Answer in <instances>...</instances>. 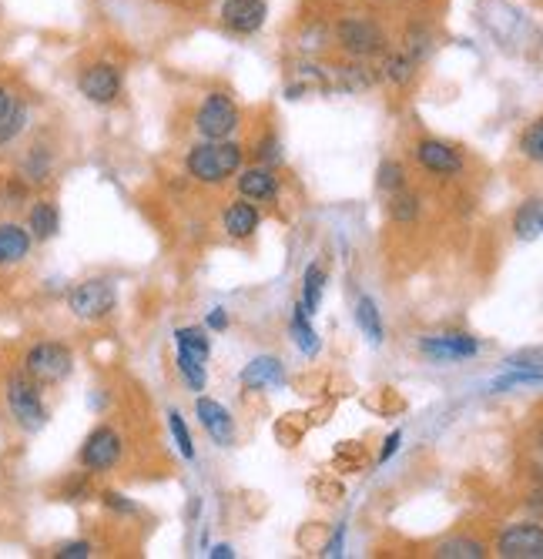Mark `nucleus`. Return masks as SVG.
Instances as JSON below:
<instances>
[{"label":"nucleus","instance_id":"nucleus-1","mask_svg":"<svg viewBox=\"0 0 543 559\" xmlns=\"http://www.w3.org/2000/svg\"><path fill=\"white\" fill-rule=\"evenodd\" d=\"M242 161H245V148L238 141H198L188 148L185 154V171L188 178L198 181V185H208V188H218L225 185V181H232L238 171H242Z\"/></svg>","mask_w":543,"mask_h":559},{"label":"nucleus","instance_id":"nucleus-2","mask_svg":"<svg viewBox=\"0 0 543 559\" xmlns=\"http://www.w3.org/2000/svg\"><path fill=\"white\" fill-rule=\"evenodd\" d=\"M242 128V108L228 91H208L195 108V131L205 141H228Z\"/></svg>","mask_w":543,"mask_h":559},{"label":"nucleus","instance_id":"nucleus-3","mask_svg":"<svg viewBox=\"0 0 543 559\" xmlns=\"http://www.w3.org/2000/svg\"><path fill=\"white\" fill-rule=\"evenodd\" d=\"M7 409L24 432H41L47 426V406L41 399V382H34L24 369L7 379Z\"/></svg>","mask_w":543,"mask_h":559},{"label":"nucleus","instance_id":"nucleus-4","mask_svg":"<svg viewBox=\"0 0 543 559\" xmlns=\"http://www.w3.org/2000/svg\"><path fill=\"white\" fill-rule=\"evenodd\" d=\"M24 372L41 385H61L74 372V352L61 342H37L24 355Z\"/></svg>","mask_w":543,"mask_h":559},{"label":"nucleus","instance_id":"nucleus-5","mask_svg":"<svg viewBox=\"0 0 543 559\" xmlns=\"http://www.w3.org/2000/svg\"><path fill=\"white\" fill-rule=\"evenodd\" d=\"M118 305V288L108 278H84L68 292V308L81 322H101Z\"/></svg>","mask_w":543,"mask_h":559},{"label":"nucleus","instance_id":"nucleus-6","mask_svg":"<svg viewBox=\"0 0 543 559\" xmlns=\"http://www.w3.org/2000/svg\"><path fill=\"white\" fill-rule=\"evenodd\" d=\"M336 44L356 61H369V57L386 51V34L369 17H342L336 24Z\"/></svg>","mask_w":543,"mask_h":559},{"label":"nucleus","instance_id":"nucleus-7","mask_svg":"<svg viewBox=\"0 0 543 559\" xmlns=\"http://www.w3.org/2000/svg\"><path fill=\"white\" fill-rule=\"evenodd\" d=\"M125 456V439L114 426H98L88 432V439L81 442L78 462L88 472H111Z\"/></svg>","mask_w":543,"mask_h":559},{"label":"nucleus","instance_id":"nucleus-8","mask_svg":"<svg viewBox=\"0 0 543 559\" xmlns=\"http://www.w3.org/2000/svg\"><path fill=\"white\" fill-rule=\"evenodd\" d=\"M121 71L108 61H94L78 74V91L81 98H88L91 104H114L121 98Z\"/></svg>","mask_w":543,"mask_h":559},{"label":"nucleus","instance_id":"nucleus-9","mask_svg":"<svg viewBox=\"0 0 543 559\" xmlns=\"http://www.w3.org/2000/svg\"><path fill=\"white\" fill-rule=\"evenodd\" d=\"M269 21V4L265 0H225L222 4V27L238 37L259 34Z\"/></svg>","mask_w":543,"mask_h":559},{"label":"nucleus","instance_id":"nucleus-10","mask_svg":"<svg viewBox=\"0 0 543 559\" xmlns=\"http://www.w3.org/2000/svg\"><path fill=\"white\" fill-rule=\"evenodd\" d=\"M543 526L540 523H513L497 536V553L507 559H540Z\"/></svg>","mask_w":543,"mask_h":559},{"label":"nucleus","instance_id":"nucleus-11","mask_svg":"<svg viewBox=\"0 0 543 559\" xmlns=\"http://www.w3.org/2000/svg\"><path fill=\"white\" fill-rule=\"evenodd\" d=\"M195 416H198V426L208 432V439H212L215 446H222V449L235 446V419H232V412L222 406V402L208 399V395H198V399H195Z\"/></svg>","mask_w":543,"mask_h":559},{"label":"nucleus","instance_id":"nucleus-12","mask_svg":"<svg viewBox=\"0 0 543 559\" xmlns=\"http://www.w3.org/2000/svg\"><path fill=\"white\" fill-rule=\"evenodd\" d=\"M419 352L430 355L436 362H460V359H473L480 352V342L466 332H443V335H426L419 339Z\"/></svg>","mask_w":543,"mask_h":559},{"label":"nucleus","instance_id":"nucleus-13","mask_svg":"<svg viewBox=\"0 0 543 559\" xmlns=\"http://www.w3.org/2000/svg\"><path fill=\"white\" fill-rule=\"evenodd\" d=\"M235 185H238V195L249 198L252 205H272V201L279 198V175H275V168L269 165L242 168L235 175Z\"/></svg>","mask_w":543,"mask_h":559},{"label":"nucleus","instance_id":"nucleus-14","mask_svg":"<svg viewBox=\"0 0 543 559\" xmlns=\"http://www.w3.org/2000/svg\"><path fill=\"white\" fill-rule=\"evenodd\" d=\"M413 158L419 161V168L433 171V175H443V178L460 175V171H463V158H460V151L450 148V144H446V141H436V138L419 141L416 148H413Z\"/></svg>","mask_w":543,"mask_h":559},{"label":"nucleus","instance_id":"nucleus-15","mask_svg":"<svg viewBox=\"0 0 543 559\" xmlns=\"http://www.w3.org/2000/svg\"><path fill=\"white\" fill-rule=\"evenodd\" d=\"M262 225V211L252 205L249 198H235L228 201L225 211H222V228L228 238H235V242H245V238H252L255 231Z\"/></svg>","mask_w":543,"mask_h":559},{"label":"nucleus","instance_id":"nucleus-16","mask_svg":"<svg viewBox=\"0 0 543 559\" xmlns=\"http://www.w3.org/2000/svg\"><path fill=\"white\" fill-rule=\"evenodd\" d=\"M242 385L249 392L259 389H282L285 385V365L275 355H259L242 369Z\"/></svg>","mask_w":543,"mask_h":559},{"label":"nucleus","instance_id":"nucleus-17","mask_svg":"<svg viewBox=\"0 0 543 559\" xmlns=\"http://www.w3.org/2000/svg\"><path fill=\"white\" fill-rule=\"evenodd\" d=\"M31 231L24 225H17V221H4L0 225V268H14L21 265L27 255H31Z\"/></svg>","mask_w":543,"mask_h":559},{"label":"nucleus","instance_id":"nucleus-18","mask_svg":"<svg viewBox=\"0 0 543 559\" xmlns=\"http://www.w3.org/2000/svg\"><path fill=\"white\" fill-rule=\"evenodd\" d=\"M54 175V151L47 148V144H31V148L24 151V158H21V178L27 181L31 188H41L47 185Z\"/></svg>","mask_w":543,"mask_h":559},{"label":"nucleus","instance_id":"nucleus-19","mask_svg":"<svg viewBox=\"0 0 543 559\" xmlns=\"http://www.w3.org/2000/svg\"><path fill=\"white\" fill-rule=\"evenodd\" d=\"M27 231H31L34 242H51L61 231V211H57L51 198H41L31 205V211H27Z\"/></svg>","mask_w":543,"mask_h":559},{"label":"nucleus","instance_id":"nucleus-20","mask_svg":"<svg viewBox=\"0 0 543 559\" xmlns=\"http://www.w3.org/2000/svg\"><path fill=\"white\" fill-rule=\"evenodd\" d=\"M373 84H376V74H373V67H366V64H346V67H332L329 71V88H336V91L359 94V91L373 88Z\"/></svg>","mask_w":543,"mask_h":559},{"label":"nucleus","instance_id":"nucleus-21","mask_svg":"<svg viewBox=\"0 0 543 559\" xmlns=\"http://www.w3.org/2000/svg\"><path fill=\"white\" fill-rule=\"evenodd\" d=\"M175 349H178V355H188V359L208 365V359H212V339H208V329H202V325H185V329H178Z\"/></svg>","mask_w":543,"mask_h":559},{"label":"nucleus","instance_id":"nucleus-22","mask_svg":"<svg viewBox=\"0 0 543 559\" xmlns=\"http://www.w3.org/2000/svg\"><path fill=\"white\" fill-rule=\"evenodd\" d=\"M513 231L520 242H537L543 235V198H527L513 215Z\"/></svg>","mask_w":543,"mask_h":559},{"label":"nucleus","instance_id":"nucleus-23","mask_svg":"<svg viewBox=\"0 0 543 559\" xmlns=\"http://www.w3.org/2000/svg\"><path fill=\"white\" fill-rule=\"evenodd\" d=\"M309 312H306V305H295L292 308V318H289V332H292V339H295V345H299V352L302 355H319V335H316V329H312V322H309Z\"/></svg>","mask_w":543,"mask_h":559},{"label":"nucleus","instance_id":"nucleus-24","mask_svg":"<svg viewBox=\"0 0 543 559\" xmlns=\"http://www.w3.org/2000/svg\"><path fill=\"white\" fill-rule=\"evenodd\" d=\"M356 325L362 329V335L369 339V345H383L386 329H383V315H379L376 302L369 295H362L356 302Z\"/></svg>","mask_w":543,"mask_h":559},{"label":"nucleus","instance_id":"nucleus-25","mask_svg":"<svg viewBox=\"0 0 543 559\" xmlns=\"http://www.w3.org/2000/svg\"><path fill=\"white\" fill-rule=\"evenodd\" d=\"M433 556H440V559H483L487 556V546H483L480 539H470V536H453V539H443V543L433 549Z\"/></svg>","mask_w":543,"mask_h":559},{"label":"nucleus","instance_id":"nucleus-26","mask_svg":"<svg viewBox=\"0 0 543 559\" xmlns=\"http://www.w3.org/2000/svg\"><path fill=\"white\" fill-rule=\"evenodd\" d=\"M309 416H299V412H289V416H282L279 422H275V439H279V446L285 449H295L302 442V436H306L309 429Z\"/></svg>","mask_w":543,"mask_h":559},{"label":"nucleus","instance_id":"nucleus-27","mask_svg":"<svg viewBox=\"0 0 543 559\" xmlns=\"http://www.w3.org/2000/svg\"><path fill=\"white\" fill-rule=\"evenodd\" d=\"M322 288H326V272H322V265H309L306 275H302V305H306L309 315L319 312Z\"/></svg>","mask_w":543,"mask_h":559},{"label":"nucleus","instance_id":"nucleus-28","mask_svg":"<svg viewBox=\"0 0 543 559\" xmlns=\"http://www.w3.org/2000/svg\"><path fill=\"white\" fill-rule=\"evenodd\" d=\"M24 128H27V104L17 98L11 104V111L0 118V148H4V144H14L24 134Z\"/></svg>","mask_w":543,"mask_h":559},{"label":"nucleus","instance_id":"nucleus-29","mask_svg":"<svg viewBox=\"0 0 543 559\" xmlns=\"http://www.w3.org/2000/svg\"><path fill=\"white\" fill-rule=\"evenodd\" d=\"M413 74H416V61L406 51L389 54L386 61H383V77H386L389 84H396V88H403V84L413 81Z\"/></svg>","mask_w":543,"mask_h":559},{"label":"nucleus","instance_id":"nucleus-30","mask_svg":"<svg viewBox=\"0 0 543 559\" xmlns=\"http://www.w3.org/2000/svg\"><path fill=\"white\" fill-rule=\"evenodd\" d=\"M389 215H393V221H403V225H409V221H416L419 215V198L409 195V191H393L389 195Z\"/></svg>","mask_w":543,"mask_h":559},{"label":"nucleus","instance_id":"nucleus-31","mask_svg":"<svg viewBox=\"0 0 543 559\" xmlns=\"http://www.w3.org/2000/svg\"><path fill=\"white\" fill-rule=\"evenodd\" d=\"M517 385H543V369H510L490 385V392H507L517 389Z\"/></svg>","mask_w":543,"mask_h":559},{"label":"nucleus","instance_id":"nucleus-32","mask_svg":"<svg viewBox=\"0 0 543 559\" xmlns=\"http://www.w3.org/2000/svg\"><path fill=\"white\" fill-rule=\"evenodd\" d=\"M520 151H523V158H527V161H533V165L543 168V118H537L527 131H523Z\"/></svg>","mask_w":543,"mask_h":559},{"label":"nucleus","instance_id":"nucleus-33","mask_svg":"<svg viewBox=\"0 0 543 559\" xmlns=\"http://www.w3.org/2000/svg\"><path fill=\"white\" fill-rule=\"evenodd\" d=\"M376 185H379V191H386V195L403 191L406 188V168L399 165V161H383L379 171H376Z\"/></svg>","mask_w":543,"mask_h":559},{"label":"nucleus","instance_id":"nucleus-34","mask_svg":"<svg viewBox=\"0 0 543 559\" xmlns=\"http://www.w3.org/2000/svg\"><path fill=\"white\" fill-rule=\"evenodd\" d=\"M168 429H171V436H175V442H178L181 459H195V442H192V432H188L185 419H181V412H178V409H171V412H168Z\"/></svg>","mask_w":543,"mask_h":559},{"label":"nucleus","instance_id":"nucleus-35","mask_svg":"<svg viewBox=\"0 0 543 559\" xmlns=\"http://www.w3.org/2000/svg\"><path fill=\"white\" fill-rule=\"evenodd\" d=\"M255 158H259V165H279L282 161V141H279V134H272V131H265L259 141H255Z\"/></svg>","mask_w":543,"mask_h":559},{"label":"nucleus","instance_id":"nucleus-36","mask_svg":"<svg viewBox=\"0 0 543 559\" xmlns=\"http://www.w3.org/2000/svg\"><path fill=\"white\" fill-rule=\"evenodd\" d=\"M178 372H181V379L188 382V389H195V392H202V389H205V382H208V369H205L202 362L188 359V355H178Z\"/></svg>","mask_w":543,"mask_h":559},{"label":"nucleus","instance_id":"nucleus-37","mask_svg":"<svg viewBox=\"0 0 543 559\" xmlns=\"http://www.w3.org/2000/svg\"><path fill=\"white\" fill-rule=\"evenodd\" d=\"M27 195H31V185H27L21 175L11 178L4 188H0V201H4V208H21L27 201Z\"/></svg>","mask_w":543,"mask_h":559},{"label":"nucleus","instance_id":"nucleus-38","mask_svg":"<svg viewBox=\"0 0 543 559\" xmlns=\"http://www.w3.org/2000/svg\"><path fill=\"white\" fill-rule=\"evenodd\" d=\"M101 503H104V509H111V513H118V516H138L141 513L138 503H131L125 493H114V489L101 493Z\"/></svg>","mask_w":543,"mask_h":559},{"label":"nucleus","instance_id":"nucleus-39","mask_svg":"<svg viewBox=\"0 0 543 559\" xmlns=\"http://www.w3.org/2000/svg\"><path fill=\"white\" fill-rule=\"evenodd\" d=\"M336 462L342 469H359L362 462H366V452H362L359 442H342L336 449Z\"/></svg>","mask_w":543,"mask_h":559},{"label":"nucleus","instance_id":"nucleus-40","mask_svg":"<svg viewBox=\"0 0 543 559\" xmlns=\"http://www.w3.org/2000/svg\"><path fill=\"white\" fill-rule=\"evenodd\" d=\"M94 553V546L88 543V539H74V543H64L57 546V559H88Z\"/></svg>","mask_w":543,"mask_h":559},{"label":"nucleus","instance_id":"nucleus-41","mask_svg":"<svg viewBox=\"0 0 543 559\" xmlns=\"http://www.w3.org/2000/svg\"><path fill=\"white\" fill-rule=\"evenodd\" d=\"M91 496V483H88V476H74L68 486H64V499L68 503H84V499Z\"/></svg>","mask_w":543,"mask_h":559},{"label":"nucleus","instance_id":"nucleus-42","mask_svg":"<svg viewBox=\"0 0 543 559\" xmlns=\"http://www.w3.org/2000/svg\"><path fill=\"white\" fill-rule=\"evenodd\" d=\"M322 536H326V533H322V526H319V523H309V526L299 533V546H302V549H309L312 543H316V546L322 549V543H326V539H322Z\"/></svg>","mask_w":543,"mask_h":559},{"label":"nucleus","instance_id":"nucleus-43","mask_svg":"<svg viewBox=\"0 0 543 559\" xmlns=\"http://www.w3.org/2000/svg\"><path fill=\"white\" fill-rule=\"evenodd\" d=\"M342 539H346V526H339L329 543H322L319 556H342Z\"/></svg>","mask_w":543,"mask_h":559},{"label":"nucleus","instance_id":"nucleus-44","mask_svg":"<svg viewBox=\"0 0 543 559\" xmlns=\"http://www.w3.org/2000/svg\"><path fill=\"white\" fill-rule=\"evenodd\" d=\"M205 329L208 332H225L228 329V312H225V308H212V312H208Z\"/></svg>","mask_w":543,"mask_h":559},{"label":"nucleus","instance_id":"nucleus-45","mask_svg":"<svg viewBox=\"0 0 543 559\" xmlns=\"http://www.w3.org/2000/svg\"><path fill=\"white\" fill-rule=\"evenodd\" d=\"M316 493L322 503H336V499L342 496V486L339 483H329V479H322V483H316Z\"/></svg>","mask_w":543,"mask_h":559},{"label":"nucleus","instance_id":"nucleus-46","mask_svg":"<svg viewBox=\"0 0 543 559\" xmlns=\"http://www.w3.org/2000/svg\"><path fill=\"white\" fill-rule=\"evenodd\" d=\"M527 509H530V513L537 516V519H543V479L530 489V496H527Z\"/></svg>","mask_w":543,"mask_h":559},{"label":"nucleus","instance_id":"nucleus-47","mask_svg":"<svg viewBox=\"0 0 543 559\" xmlns=\"http://www.w3.org/2000/svg\"><path fill=\"white\" fill-rule=\"evenodd\" d=\"M399 442H403V432H393V436H386L383 452H379V462H386L389 456H393V452L399 449Z\"/></svg>","mask_w":543,"mask_h":559},{"label":"nucleus","instance_id":"nucleus-48","mask_svg":"<svg viewBox=\"0 0 543 559\" xmlns=\"http://www.w3.org/2000/svg\"><path fill=\"white\" fill-rule=\"evenodd\" d=\"M17 98H14V91L7 88V84H0V118H4L7 111H11V104H14Z\"/></svg>","mask_w":543,"mask_h":559},{"label":"nucleus","instance_id":"nucleus-49","mask_svg":"<svg viewBox=\"0 0 543 559\" xmlns=\"http://www.w3.org/2000/svg\"><path fill=\"white\" fill-rule=\"evenodd\" d=\"M208 556H212V559H232V556H235V549L228 546V543H218Z\"/></svg>","mask_w":543,"mask_h":559},{"label":"nucleus","instance_id":"nucleus-50","mask_svg":"<svg viewBox=\"0 0 543 559\" xmlns=\"http://www.w3.org/2000/svg\"><path fill=\"white\" fill-rule=\"evenodd\" d=\"M537 452H540V462H543V432H540V439H537Z\"/></svg>","mask_w":543,"mask_h":559},{"label":"nucleus","instance_id":"nucleus-51","mask_svg":"<svg viewBox=\"0 0 543 559\" xmlns=\"http://www.w3.org/2000/svg\"><path fill=\"white\" fill-rule=\"evenodd\" d=\"M540 559H543V549H540Z\"/></svg>","mask_w":543,"mask_h":559}]
</instances>
